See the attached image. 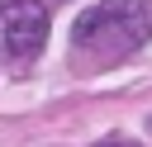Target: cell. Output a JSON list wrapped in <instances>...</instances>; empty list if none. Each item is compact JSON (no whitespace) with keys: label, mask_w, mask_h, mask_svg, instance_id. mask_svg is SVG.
I'll use <instances>...</instances> for the list:
<instances>
[{"label":"cell","mask_w":152,"mask_h":147,"mask_svg":"<svg viewBox=\"0 0 152 147\" xmlns=\"http://www.w3.org/2000/svg\"><path fill=\"white\" fill-rule=\"evenodd\" d=\"M48 43V9L38 0H10L0 5V47L10 62L28 66Z\"/></svg>","instance_id":"7a4b0ae2"},{"label":"cell","mask_w":152,"mask_h":147,"mask_svg":"<svg viewBox=\"0 0 152 147\" xmlns=\"http://www.w3.org/2000/svg\"><path fill=\"white\" fill-rule=\"evenodd\" d=\"M152 38V0H100L71 24V47L95 62H119Z\"/></svg>","instance_id":"6da1fadb"},{"label":"cell","mask_w":152,"mask_h":147,"mask_svg":"<svg viewBox=\"0 0 152 147\" xmlns=\"http://www.w3.org/2000/svg\"><path fill=\"white\" fill-rule=\"evenodd\" d=\"M95 147H138V142H128V138H109V142H95Z\"/></svg>","instance_id":"3957f363"}]
</instances>
